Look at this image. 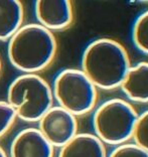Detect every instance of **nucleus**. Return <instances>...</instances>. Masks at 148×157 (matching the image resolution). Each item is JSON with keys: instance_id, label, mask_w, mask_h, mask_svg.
I'll use <instances>...</instances> for the list:
<instances>
[{"instance_id": "1", "label": "nucleus", "mask_w": 148, "mask_h": 157, "mask_svg": "<svg viewBox=\"0 0 148 157\" xmlns=\"http://www.w3.org/2000/svg\"><path fill=\"white\" fill-rule=\"evenodd\" d=\"M81 65V71L97 89L112 91L121 87L131 63L128 52L120 42L101 37L86 46Z\"/></svg>"}, {"instance_id": "2", "label": "nucleus", "mask_w": 148, "mask_h": 157, "mask_svg": "<svg viewBox=\"0 0 148 157\" xmlns=\"http://www.w3.org/2000/svg\"><path fill=\"white\" fill-rule=\"evenodd\" d=\"M57 52L55 34L38 23L23 24L8 40L10 63L23 74H38L53 63Z\"/></svg>"}, {"instance_id": "3", "label": "nucleus", "mask_w": 148, "mask_h": 157, "mask_svg": "<svg viewBox=\"0 0 148 157\" xmlns=\"http://www.w3.org/2000/svg\"><path fill=\"white\" fill-rule=\"evenodd\" d=\"M6 102L14 109L17 119L38 122L53 106L52 87L38 74H22L9 85Z\"/></svg>"}, {"instance_id": "4", "label": "nucleus", "mask_w": 148, "mask_h": 157, "mask_svg": "<svg viewBox=\"0 0 148 157\" xmlns=\"http://www.w3.org/2000/svg\"><path fill=\"white\" fill-rule=\"evenodd\" d=\"M137 117L136 109L128 101L120 98L107 100L93 114L94 135L105 145L127 143L132 139Z\"/></svg>"}, {"instance_id": "5", "label": "nucleus", "mask_w": 148, "mask_h": 157, "mask_svg": "<svg viewBox=\"0 0 148 157\" xmlns=\"http://www.w3.org/2000/svg\"><path fill=\"white\" fill-rule=\"evenodd\" d=\"M57 106L79 117L92 112L98 100V89L78 69H64L56 75L52 87Z\"/></svg>"}, {"instance_id": "6", "label": "nucleus", "mask_w": 148, "mask_h": 157, "mask_svg": "<svg viewBox=\"0 0 148 157\" xmlns=\"http://www.w3.org/2000/svg\"><path fill=\"white\" fill-rule=\"evenodd\" d=\"M37 123L38 131L53 148L63 147L78 134L77 117L60 106H53Z\"/></svg>"}, {"instance_id": "7", "label": "nucleus", "mask_w": 148, "mask_h": 157, "mask_svg": "<svg viewBox=\"0 0 148 157\" xmlns=\"http://www.w3.org/2000/svg\"><path fill=\"white\" fill-rule=\"evenodd\" d=\"M34 14L39 25L52 33L67 29L75 17L70 0H37L34 3Z\"/></svg>"}, {"instance_id": "8", "label": "nucleus", "mask_w": 148, "mask_h": 157, "mask_svg": "<svg viewBox=\"0 0 148 157\" xmlns=\"http://www.w3.org/2000/svg\"><path fill=\"white\" fill-rule=\"evenodd\" d=\"M55 148L37 128L28 127L19 131L10 144L8 157H53Z\"/></svg>"}, {"instance_id": "9", "label": "nucleus", "mask_w": 148, "mask_h": 157, "mask_svg": "<svg viewBox=\"0 0 148 157\" xmlns=\"http://www.w3.org/2000/svg\"><path fill=\"white\" fill-rule=\"evenodd\" d=\"M106 145L92 133H78L60 148L57 157H107Z\"/></svg>"}, {"instance_id": "10", "label": "nucleus", "mask_w": 148, "mask_h": 157, "mask_svg": "<svg viewBox=\"0 0 148 157\" xmlns=\"http://www.w3.org/2000/svg\"><path fill=\"white\" fill-rule=\"evenodd\" d=\"M120 89L130 101L148 104V62L130 67Z\"/></svg>"}, {"instance_id": "11", "label": "nucleus", "mask_w": 148, "mask_h": 157, "mask_svg": "<svg viewBox=\"0 0 148 157\" xmlns=\"http://www.w3.org/2000/svg\"><path fill=\"white\" fill-rule=\"evenodd\" d=\"M24 8L18 0H0V41H8L23 25Z\"/></svg>"}, {"instance_id": "12", "label": "nucleus", "mask_w": 148, "mask_h": 157, "mask_svg": "<svg viewBox=\"0 0 148 157\" xmlns=\"http://www.w3.org/2000/svg\"><path fill=\"white\" fill-rule=\"evenodd\" d=\"M132 41L139 52L148 55V10H145L133 23Z\"/></svg>"}, {"instance_id": "13", "label": "nucleus", "mask_w": 148, "mask_h": 157, "mask_svg": "<svg viewBox=\"0 0 148 157\" xmlns=\"http://www.w3.org/2000/svg\"><path fill=\"white\" fill-rule=\"evenodd\" d=\"M132 139L133 143L148 152V109L138 114Z\"/></svg>"}, {"instance_id": "14", "label": "nucleus", "mask_w": 148, "mask_h": 157, "mask_svg": "<svg viewBox=\"0 0 148 157\" xmlns=\"http://www.w3.org/2000/svg\"><path fill=\"white\" fill-rule=\"evenodd\" d=\"M14 109L6 101H0V138L9 131L16 121Z\"/></svg>"}, {"instance_id": "15", "label": "nucleus", "mask_w": 148, "mask_h": 157, "mask_svg": "<svg viewBox=\"0 0 148 157\" xmlns=\"http://www.w3.org/2000/svg\"><path fill=\"white\" fill-rule=\"evenodd\" d=\"M107 157H148V152L140 148L135 143H124L118 146L110 152Z\"/></svg>"}, {"instance_id": "16", "label": "nucleus", "mask_w": 148, "mask_h": 157, "mask_svg": "<svg viewBox=\"0 0 148 157\" xmlns=\"http://www.w3.org/2000/svg\"><path fill=\"white\" fill-rule=\"evenodd\" d=\"M0 157H8V154L5 152V150L0 146Z\"/></svg>"}, {"instance_id": "17", "label": "nucleus", "mask_w": 148, "mask_h": 157, "mask_svg": "<svg viewBox=\"0 0 148 157\" xmlns=\"http://www.w3.org/2000/svg\"><path fill=\"white\" fill-rule=\"evenodd\" d=\"M2 72V62H1V59H0V75H1Z\"/></svg>"}]
</instances>
